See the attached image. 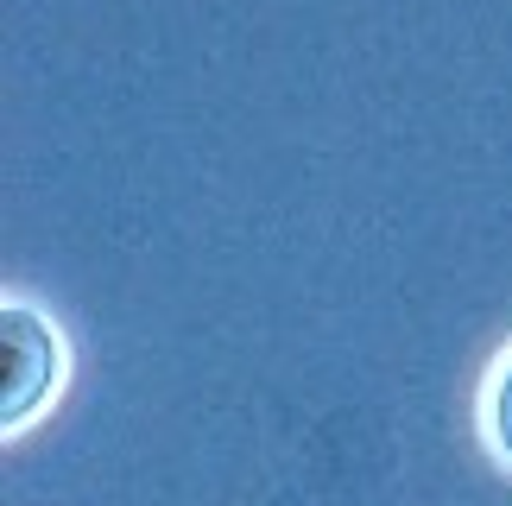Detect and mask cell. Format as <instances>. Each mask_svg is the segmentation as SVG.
Here are the masks:
<instances>
[{"label":"cell","instance_id":"7a4b0ae2","mask_svg":"<svg viewBox=\"0 0 512 506\" xmlns=\"http://www.w3.org/2000/svg\"><path fill=\"white\" fill-rule=\"evenodd\" d=\"M494 437H500V450L512 456V361H506V374L494 386Z\"/></svg>","mask_w":512,"mask_h":506},{"label":"cell","instance_id":"6da1fadb","mask_svg":"<svg viewBox=\"0 0 512 506\" xmlns=\"http://www.w3.org/2000/svg\"><path fill=\"white\" fill-rule=\"evenodd\" d=\"M0 336H7V386H0V405H7V418L32 412L38 393L51 386V367H57V342L45 317H38L32 304H7L0 310Z\"/></svg>","mask_w":512,"mask_h":506}]
</instances>
